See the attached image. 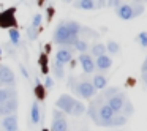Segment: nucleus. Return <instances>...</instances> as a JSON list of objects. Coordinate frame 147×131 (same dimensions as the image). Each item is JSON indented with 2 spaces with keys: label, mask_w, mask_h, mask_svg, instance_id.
Instances as JSON below:
<instances>
[{
  "label": "nucleus",
  "mask_w": 147,
  "mask_h": 131,
  "mask_svg": "<svg viewBox=\"0 0 147 131\" xmlns=\"http://www.w3.org/2000/svg\"><path fill=\"white\" fill-rule=\"evenodd\" d=\"M10 40H11V44L14 48H18L21 44V35H19V30L16 27H11L10 29Z\"/></svg>",
  "instance_id": "21"
},
{
  "label": "nucleus",
  "mask_w": 147,
  "mask_h": 131,
  "mask_svg": "<svg viewBox=\"0 0 147 131\" xmlns=\"http://www.w3.org/2000/svg\"><path fill=\"white\" fill-rule=\"evenodd\" d=\"M115 13L122 21H131L134 19V13H133V7L130 3H122L119 8H115Z\"/></svg>",
  "instance_id": "9"
},
{
  "label": "nucleus",
  "mask_w": 147,
  "mask_h": 131,
  "mask_svg": "<svg viewBox=\"0 0 147 131\" xmlns=\"http://www.w3.org/2000/svg\"><path fill=\"white\" fill-rule=\"evenodd\" d=\"M52 71H54V74H55V77H57V79H63V76H65V70H63V65H62V63L55 62L54 67H52Z\"/></svg>",
  "instance_id": "25"
},
{
  "label": "nucleus",
  "mask_w": 147,
  "mask_h": 131,
  "mask_svg": "<svg viewBox=\"0 0 147 131\" xmlns=\"http://www.w3.org/2000/svg\"><path fill=\"white\" fill-rule=\"evenodd\" d=\"M73 92L76 93V95H79L81 98H84V99H90V98L95 96L96 89L93 87L92 82H89V81H79V82H76Z\"/></svg>",
  "instance_id": "2"
},
{
  "label": "nucleus",
  "mask_w": 147,
  "mask_h": 131,
  "mask_svg": "<svg viewBox=\"0 0 147 131\" xmlns=\"http://www.w3.org/2000/svg\"><path fill=\"white\" fill-rule=\"evenodd\" d=\"M74 103H76V99H74L73 96L68 95V93H63V95H60L57 98V101H55V107L60 109L62 112H65V114H71Z\"/></svg>",
  "instance_id": "3"
},
{
  "label": "nucleus",
  "mask_w": 147,
  "mask_h": 131,
  "mask_svg": "<svg viewBox=\"0 0 147 131\" xmlns=\"http://www.w3.org/2000/svg\"><path fill=\"white\" fill-rule=\"evenodd\" d=\"M106 7V0H98V3H96V8H103Z\"/></svg>",
  "instance_id": "37"
},
{
  "label": "nucleus",
  "mask_w": 147,
  "mask_h": 131,
  "mask_svg": "<svg viewBox=\"0 0 147 131\" xmlns=\"http://www.w3.org/2000/svg\"><path fill=\"white\" fill-rule=\"evenodd\" d=\"M119 92H120V89H119V87H106V90L103 92V98H105V99H109L111 96L117 95Z\"/></svg>",
  "instance_id": "26"
},
{
  "label": "nucleus",
  "mask_w": 147,
  "mask_h": 131,
  "mask_svg": "<svg viewBox=\"0 0 147 131\" xmlns=\"http://www.w3.org/2000/svg\"><path fill=\"white\" fill-rule=\"evenodd\" d=\"M27 35H29L30 40H36V38H38V30H36L35 27L30 26L29 29H27Z\"/></svg>",
  "instance_id": "31"
},
{
  "label": "nucleus",
  "mask_w": 147,
  "mask_h": 131,
  "mask_svg": "<svg viewBox=\"0 0 147 131\" xmlns=\"http://www.w3.org/2000/svg\"><path fill=\"white\" fill-rule=\"evenodd\" d=\"M106 104L109 106V107L114 111V114H120L122 112V109H123V104H125V101H127V95H125L123 92H119L117 95H114V96H111L109 99H106Z\"/></svg>",
  "instance_id": "4"
},
{
  "label": "nucleus",
  "mask_w": 147,
  "mask_h": 131,
  "mask_svg": "<svg viewBox=\"0 0 147 131\" xmlns=\"http://www.w3.org/2000/svg\"><path fill=\"white\" fill-rule=\"evenodd\" d=\"M142 81H144V84L147 85V73H142Z\"/></svg>",
  "instance_id": "39"
},
{
  "label": "nucleus",
  "mask_w": 147,
  "mask_h": 131,
  "mask_svg": "<svg viewBox=\"0 0 147 131\" xmlns=\"http://www.w3.org/2000/svg\"><path fill=\"white\" fill-rule=\"evenodd\" d=\"M13 13H14V10L11 8V10H8V11L0 14V27H13L14 26Z\"/></svg>",
  "instance_id": "12"
},
{
  "label": "nucleus",
  "mask_w": 147,
  "mask_h": 131,
  "mask_svg": "<svg viewBox=\"0 0 147 131\" xmlns=\"http://www.w3.org/2000/svg\"><path fill=\"white\" fill-rule=\"evenodd\" d=\"M106 5L111 8H119L122 5V0H106Z\"/></svg>",
  "instance_id": "33"
},
{
  "label": "nucleus",
  "mask_w": 147,
  "mask_h": 131,
  "mask_svg": "<svg viewBox=\"0 0 147 131\" xmlns=\"http://www.w3.org/2000/svg\"><path fill=\"white\" fill-rule=\"evenodd\" d=\"M51 131H68V123L65 118H54L51 125Z\"/></svg>",
  "instance_id": "14"
},
{
  "label": "nucleus",
  "mask_w": 147,
  "mask_h": 131,
  "mask_svg": "<svg viewBox=\"0 0 147 131\" xmlns=\"http://www.w3.org/2000/svg\"><path fill=\"white\" fill-rule=\"evenodd\" d=\"M73 48H74V51H78V52H87V49H89V43H87V40H81V38H78V41L73 44Z\"/></svg>",
  "instance_id": "23"
},
{
  "label": "nucleus",
  "mask_w": 147,
  "mask_h": 131,
  "mask_svg": "<svg viewBox=\"0 0 147 131\" xmlns=\"http://www.w3.org/2000/svg\"><path fill=\"white\" fill-rule=\"evenodd\" d=\"M45 85H41V84L38 82V81H36V87H35V95H36V98L40 99V101H41V99H45Z\"/></svg>",
  "instance_id": "29"
},
{
  "label": "nucleus",
  "mask_w": 147,
  "mask_h": 131,
  "mask_svg": "<svg viewBox=\"0 0 147 131\" xmlns=\"http://www.w3.org/2000/svg\"><path fill=\"white\" fill-rule=\"evenodd\" d=\"M79 63H81V67H82L84 73L90 74V73L95 71V60H93V57L90 54H86V52L79 54Z\"/></svg>",
  "instance_id": "7"
},
{
  "label": "nucleus",
  "mask_w": 147,
  "mask_h": 131,
  "mask_svg": "<svg viewBox=\"0 0 147 131\" xmlns=\"http://www.w3.org/2000/svg\"><path fill=\"white\" fill-rule=\"evenodd\" d=\"M133 106H131V103L128 101V98H127V101H125V104H123V109H122V112H123V115L125 117H128V115H131L133 114Z\"/></svg>",
  "instance_id": "30"
},
{
  "label": "nucleus",
  "mask_w": 147,
  "mask_h": 131,
  "mask_svg": "<svg viewBox=\"0 0 147 131\" xmlns=\"http://www.w3.org/2000/svg\"><path fill=\"white\" fill-rule=\"evenodd\" d=\"M21 73H22V74H24V76H26V77H29V73H27V70H26V68H24V67H21Z\"/></svg>",
  "instance_id": "38"
},
{
  "label": "nucleus",
  "mask_w": 147,
  "mask_h": 131,
  "mask_svg": "<svg viewBox=\"0 0 147 131\" xmlns=\"http://www.w3.org/2000/svg\"><path fill=\"white\" fill-rule=\"evenodd\" d=\"M78 38H79V36H74V35H71V33L68 32L65 22L59 24L57 29H55V32H54V43H57L60 48H65V46H73L74 43L78 41Z\"/></svg>",
  "instance_id": "1"
},
{
  "label": "nucleus",
  "mask_w": 147,
  "mask_h": 131,
  "mask_svg": "<svg viewBox=\"0 0 147 131\" xmlns=\"http://www.w3.org/2000/svg\"><path fill=\"white\" fill-rule=\"evenodd\" d=\"M63 2H65V3H70V2H71V0H63Z\"/></svg>",
  "instance_id": "40"
},
{
  "label": "nucleus",
  "mask_w": 147,
  "mask_h": 131,
  "mask_svg": "<svg viewBox=\"0 0 147 131\" xmlns=\"http://www.w3.org/2000/svg\"><path fill=\"white\" fill-rule=\"evenodd\" d=\"M141 73H147V57H146V60L142 62V67H141Z\"/></svg>",
  "instance_id": "36"
},
{
  "label": "nucleus",
  "mask_w": 147,
  "mask_h": 131,
  "mask_svg": "<svg viewBox=\"0 0 147 131\" xmlns=\"http://www.w3.org/2000/svg\"><path fill=\"white\" fill-rule=\"evenodd\" d=\"M136 41L139 43L141 48H147V32L144 30V32H139L136 36Z\"/></svg>",
  "instance_id": "28"
},
{
  "label": "nucleus",
  "mask_w": 147,
  "mask_h": 131,
  "mask_svg": "<svg viewBox=\"0 0 147 131\" xmlns=\"http://www.w3.org/2000/svg\"><path fill=\"white\" fill-rule=\"evenodd\" d=\"M111 67H112V60H111L109 55L103 54V55H100V57H96L95 68H98L100 71H106V70H109Z\"/></svg>",
  "instance_id": "10"
},
{
  "label": "nucleus",
  "mask_w": 147,
  "mask_h": 131,
  "mask_svg": "<svg viewBox=\"0 0 147 131\" xmlns=\"http://www.w3.org/2000/svg\"><path fill=\"white\" fill-rule=\"evenodd\" d=\"M18 106H19V103H18V98H11V99H7V101L0 103V115H11L14 114V112L18 111Z\"/></svg>",
  "instance_id": "6"
},
{
  "label": "nucleus",
  "mask_w": 147,
  "mask_h": 131,
  "mask_svg": "<svg viewBox=\"0 0 147 131\" xmlns=\"http://www.w3.org/2000/svg\"><path fill=\"white\" fill-rule=\"evenodd\" d=\"M92 84H93V87H95L96 90H103V89H106V85H108V79H106L103 74H96V76H93Z\"/></svg>",
  "instance_id": "16"
},
{
  "label": "nucleus",
  "mask_w": 147,
  "mask_h": 131,
  "mask_svg": "<svg viewBox=\"0 0 147 131\" xmlns=\"http://www.w3.org/2000/svg\"><path fill=\"white\" fill-rule=\"evenodd\" d=\"M127 122H128V117H125L123 114H115L114 117L109 120V128H112V126H123Z\"/></svg>",
  "instance_id": "15"
},
{
  "label": "nucleus",
  "mask_w": 147,
  "mask_h": 131,
  "mask_svg": "<svg viewBox=\"0 0 147 131\" xmlns=\"http://www.w3.org/2000/svg\"><path fill=\"white\" fill-rule=\"evenodd\" d=\"M11 98H16V90L14 89H0V103L11 99Z\"/></svg>",
  "instance_id": "19"
},
{
  "label": "nucleus",
  "mask_w": 147,
  "mask_h": 131,
  "mask_svg": "<svg viewBox=\"0 0 147 131\" xmlns=\"http://www.w3.org/2000/svg\"><path fill=\"white\" fill-rule=\"evenodd\" d=\"M76 2H79V0H76Z\"/></svg>",
  "instance_id": "44"
},
{
  "label": "nucleus",
  "mask_w": 147,
  "mask_h": 131,
  "mask_svg": "<svg viewBox=\"0 0 147 131\" xmlns=\"http://www.w3.org/2000/svg\"><path fill=\"white\" fill-rule=\"evenodd\" d=\"M106 51L109 52V54H112V55H115V54H119V52H120V44H119L117 41H108L106 43Z\"/></svg>",
  "instance_id": "24"
},
{
  "label": "nucleus",
  "mask_w": 147,
  "mask_h": 131,
  "mask_svg": "<svg viewBox=\"0 0 147 131\" xmlns=\"http://www.w3.org/2000/svg\"><path fill=\"white\" fill-rule=\"evenodd\" d=\"M86 109H87L86 104L76 99V103H74V106H73V111H71V115H74V117H79V115H82L84 112H86Z\"/></svg>",
  "instance_id": "22"
},
{
  "label": "nucleus",
  "mask_w": 147,
  "mask_h": 131,
  "mask_svg": "<svg viewBox=\"0 0 147 131\" xmlns=\"http://www.w3.org/2000/svg\"><path fill=\"white\" fill-rule=\"evenodd\" d=\"M65 26H67L68 32L74 36H79V33L84 30V27L79 22H76V21H65Z\"/></svg>",
  "instance_id": "13"
},
{
  "label": "nucleus",
  "mask_w": 147,
  "mask_h": 131,
  "mask_svg": "<svg viewBox=\"0 0 147 131\" xmlns=\"http://www.w3.org/2000/svg\"><path fill=\"white\" fill-rule=\"evenodd\" d=\"M76 8H81V10H95L96 8V3L95 0H79L74 3Z\"/></svg>",
  "instance_id": "18"
},
{
  "label": "nucleus",
  "mask_w": 147,
  "mask_h": 131,
  "mask_svg": "<svg viewBox=\"0 0 147 131\" xmlns=\"http://www.w3.org/2000/svg\"><path fill=\"white\" fill-rule=\"evenodd\" d=\"M0 55H2V48H0Z\"/></svg>",
  "instance_id": "41"
},
{
  "label": "nucleus",
  "mask_w": 147,
  "mask_h": 131,
  "mask_svg": "<svg viewBox=\"0 0 147 131\" xmlns=\"http://www.w3.org/2000/svg\"><path fill=\"white\" fill-rule=\"evenodd\" d=\"M54 118H65L63 112H62L60 109H54Z\"/></svg>",
  "instance_id": "35"
},
{
  "label": "nucleus",
  "mask_w": 147,
  "mask_h": 131,
  "mask_svg": "<svg viewBox=\"0 0 147 131\" xmlns=\"http://www.w3.org/2000/svg\"><path fill=\"white\" fill-rule=\"evenodd\" d=\"M41 14H35V16H33V19H32V24H30V26L32 27H35V29H38L40 27V24H41Z\"/></svg>",
  "instance_id": "32"
},
{
  "label": "nucleus",
  "mask_w": 147,
  "mask_h": 131,
  "mask_svg": "<svg viewBox=\"0 0 147 131\" xmlns=\"http://www.w3.org/2000/svg\"><path fill=\"white\" fill-rule=\"evenodd\" d=\"M43 131H48V130H43Z\"/></svg>",
  "instance_id": "43"
},
{
  "label": "nucleus",
  "mask_w": 147,
  "mask_h": 131,
  "mask_svg": "<svg viewBox=\"0 0 147 131\" xmlns=\"http://www.w3.org/2000/svg\"><path fill=\"white\" fill-rule=\"evenodd\" d=\"M73 51L74 48L73 46H65V48H60L57 52H55V62L65 65V63H70L73 60Z\"/></svg>",
  "instance_id": "5"
},
{
  "label": "nucleus",
  "mask_w": 147,
  "mask_h": 131,
  "mask_svg": "<svg viewBox=\"0 0 147 131\" xmlns=\"http://www.w3.org/2000/svg\"><path fill=\"white\" fill-rule=\"evenodd\" d=\"M90 52H92V57H100V55L106 54V46L103 44V43H95V44L92 46V49H90Z\"/></svg>",
  "instance_id": "20"
},
{
  "label": "nucleus",
  "mask_w": 147,
  "mask_h": 131,
  "mask_svg": "<svg viewBox=\"0 0 147 131\" xmlns=\"http://www.w3.org/2000/svg\"><path fill=\"white\" fill-rule=\"evenodd\" d=\"M2 125H3L5 131H18V117H16V114L5 115Z\"/></svg>",
  "instance_id": "11"
},
{
  "label": "nucleus",
  "mask_w": 147,
  "mask_h": 131,
  "mask_svg": "<svg viewBox=\"0 0 147 131\" xmlns=\"http://www.w3.org/2000/svg\"><path fill=\"white\" fill-rule=\"evenodd\" d=\"M52 85H54V79H52V77H46L45 79V89H52Z\"/></svg>",
  "instance_id": "34"
},
{
  "label": "nucleus",
  "mask_w": 147,
  "mask_h": 131,
  "mask_svg": "<svg viewBox=\"0 0 147 131\" xmlns=\"http://www.w3.org/2000/svg\"><path fill=\"white\" fill-rule=\"evenodd\" d=\"M133 7V13H134V17L141 16V14L144 13V5L141 3V0H134V3L131 5Z\"/></svg>",
  "instance_id": "27"
},
{
  "label": "nucleus",
  "mask_w": 147,
  "mask_h": 131,
  "mask_svg": "<svg viewBox=\"0 0 147 131\" xmlns=\"http://www.w3.org/2000/svg\"><path fill=\"white\" fill-rule=\"evenodd\" d=\"M0 84L2 85H8V87L14 85V73L11 71V68L0 65Z\"/></svg>",
  "instance_id": "8"
},
{
  "label": "nucleus",
  "mask_w": 147,
  "mask_h": 131,
  "mask_svg": "<svg viewBox=\"0 0 147 131\" xmlns=\"http://www.w3.org/2000/svg\"><path fill=\"white\" fill-rule=\"evenodd\" d=\"M40 117H41V114H40V106H38V101H35L32 104V107H30V122H32L33 125L38 123Z\"/></svg>",
  "instance_id": "17"
},
{
  "label": "nucleus",
  "mask_w": 147,
  "mask_h": 131,
  "mask_svg": "<svg viewBox=\"0 0 147 131\" xmlns=\"http://www.w3.org/2000/svg\"><path fill=\"white\" fill-rule=\"evenodd\" d=\"M142 2H147V0H142Z\"/></svg>",
  "instance_id": "42"
}]
</instances>
